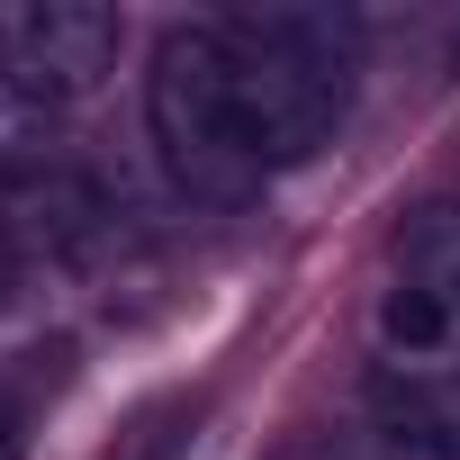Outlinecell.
Returning a JSON list of instances; mask_svg holds the SVG:
<instances>
[{"mask_svg":"<svg viewBox=\"0 0 460 460\" xmlns=\"http://www.w3.org/2000/svg\"><path fill=\"white\" fill-rule=\"evenodd\" d=\"M118 46H127V28L100 0H19V10H0V82L37 109L91 100L118 73Z\"/></svg>","mask_w":460,"mask_h":460,"instance_id":"cell-3","label":"cell"},{"mask_svg":"<svg viewBox=\"0 0 460 460\" xmlns=\"http://www.w3.org/2000/svg\"><path fill=\"white\" fill-rule=\"evenodd\" d=\"M379 352L397 370H451L460 361V307L442 289H424L415 271H397L379 289Z\"/></svg>","mask_w":460,"mask_h":460,"instance_id":"cell-4","label":"cell"},{"mask_svg":"<svg viewBox=\"0 0 460 460\" xmlns=\"http://www.w3.org/2000/svg\"><path fill=\"white\" fill-rule=\"evenodd\" d=\"M226 28V82L262 172H298L334 145L361 73V28L325 0H280V10H235Z\"/></svg>","mask_w":460,"mask_h":460,"instance_id":"cell-1","label":"cell"},{"mask_svg":"<svg viewBox=\"0 0 460 460\" xmlns=\"http://www.w3.org/2000/svg\"><path fill=\"white\" fill-rule=\"evenodd\" d=\"M145 127H154L163 172H172L199 208H244V199L271 181V172L253 163V145H244L235 82H226V28H217V19L163 28L154 73H145Z\"/></svg>","mask_w":460,"mask_h":460,"instance_id":"cell-2","label":"cell"},{"mask_svg":"<svg viewBox=\"0 0 460 460\" xmlns=\"http://www.w3.org/2000/svg\"><path fill=\"white\" fill-rule=\"evenodd\" d=\"M19 289H28V253H19L10 226H0V307H19Z\"/></svg>","mask_w":460,"mask_h":460,"instance_id":"cell-6","label":"cell"},{"mask_svg":"<svg viewBox=\"0 0 460 460\" xmlns=\"http://www.w3.org/2000/svg\"><path fill=\"white\" fill-rule=\"evenodd\" d=\"M406 271L460 307V208H424V217L406 226Z\"/></svg>","mask_w":460,"mask_h":460,"instance_id":"cell-5","label":"cell"},{"mask_svg":"<svg viewBox=\"0 0 460 460\" xmlns=\"http://www.w3.org/2000/svg\"><path fill=\"white\" fill-rule=\"evenodd\" d=\"M0 460H28V424H19L10 397H0Z\"/></svg>","mask_w":460,"mask_h":460,"instance_id":"cell-7","label":"cell"}]
</instances>
